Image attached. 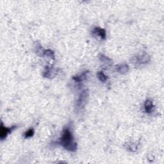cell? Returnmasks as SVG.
<instances>
[{"label":"cell","mask_w":164,"mask_h":164,"mask_svg":"<svg viewBox=\"0 0 164 164\" xmlns=\"http://www.w3.org/2000/svg\"><path fill=\"white\" fill-rule=\"evenodd\" d=\"M89 97V92L87 90H83L80 94L76 103L75 109L77 111H79L84 108L87 103V99Z\"/></svg>","instance_id":"cell-3"},{"label":"cell","mask_w":164,"mask_h":164,"mask_svg":"<svg viewBox=\"0 0 164 164\" xmlns=\"http://www.w3.org/2000/svg\"><path fill=\"white\" fill-rule=\"evenodd\" d=\"M144 110L147 113H151L154 110L153 102L150 99H147L144 103Z\"/></svg>","instance_id":"cell-8"},{"label":"cell","mask_w":164,"mask_h":164,"mask_svg":"<svg viewBox=\"0 0 164 164\" xmlns=\"http://www.w3.org/2000/svg\"><path fill=\"white\" fill-rule=\"evenodd\" d=\"M116 69L118 73L120 74H124L129 71L130 68L126 63H119L118 65H117L116 66Z\"/></svg>","instance_id":"cell-6"},{"label":"cell","mask_w":164,"mask_h":164,"mask_svg":"<svg viewBox=\"0 0 164 164\" xmlns=\"http://www.w3.org/2000/svg\"><path fill=\"white\" fill-rule=\"evenodd\" d=\"M92 34L94 37H97L101 40H105L106 37V30L100 27H94L92 30Z\"/></svg>","instance_id":"cell-5"},{"label":"cell","mask_w":164,"mask_h":164,"mask_svg":"<svg viewBox=\"0 0 164 164\" xmlns=\"http://www.w3.org/2000/svg\"><path fill=\"white\" fill-rule=\"evenodd\" d=\"M45 56L49 57V58H50L51 59H55V53L54 51H53L51 49H47V50H44L43 51V55Z\"/></svg>","instance_id":"cell-12"},{"label":"cell","mask_w":164,"mask_h":164,"mask_svg":"<svg viewBox=\"0 0 164 164\" xmlns=\"http://www.w3.org/2000/svg\"><path fill=\"white\" fill-rule=\"evenodd\" d=\"M97 77L99 79V80L103 82V83H105L106 82V81H107L108 80V76H106L103 71H99V72L97 73Z\"/></svg>","instance_id":"cell-11"},{"label":"cell","mask_w":164,"mask_h":164,"mask_svg":"<svg viewBox=\"0 0 164 164\" xmlns=\"http://www.w3.org/2000/svg\"><path fill=\"white\" fill-rule=\"evenodd\" d=\"M126 148L128 149V150H129L130 151L134 152L135 151H137V145L135 144H127Z\"/></svg>","instance_id":"cell-14"},{"label":"cell","mask_w":164,"mask_h":164,"mask_svg":"<svg viewBox=\"0 0 164 164\" xmlns=\"http://www.w3.org/2000/svg\"><path fill=\"white\" fill-rule=\"evenodd\" d=\"M57 143L67 151L75 152L77 150L78 145L74 140L73 133L71 132L69 126H66L63 128L62 136L59 140L57 141Z\"/></svg>","instance_id":"cell-1"},{"label":"cell","mask_w":164,"mask_h":164,"mask_svg":"<svg viewBox=\"0 0 164 164\" xmlns=\"http://www.w3.org/2000/svg\"><path fill=\"white\" fill-rule=\"evenodd\" d=\"M17 128L16 126H13L10 128H7L4 126L3 123L1 124V128H0V138L2 140H5L8 135L12 133V132Z\"/></svg>","instance_id":"cell-4"},{"label":"cell","mask_w":164,"mask_h":164,"mask_svg":"<svg viewBox=\"0 0 164 164\" xmlns=\"http://www.w3.org/2000/svg\"><path fill=\"white\" fill-rule=\"evenodd\" d=\"M99 60L100 61L106 64V65H108V66H111L112 64V61L110 59H109L108 56H106L104 55H101L100 56H99Z\"/></svg>","instance_id":"cell-10"},{"label":"cell","mask_w":164,"mask_h":164,"mask_svg":"<svg viewBox=\"0 0 164 164\" xmlns=\"http://www.w3.org/2000/svg\"><path fill=\"white\" fill-rule=\"evenodd\" d=\"M89 73V71H85L82 73L74 76L73 77V80L76 82V83H81L83 81L87 79V77L88 76V74Z\"/></svg>","instance_id":"cell-7"},{"label":"cell","mask_w":164,"mask_h":164,"mask_svg":"<svg viewBox=\"0 0 164 164\" xmlns=\"http://www.w3.org/2000/svg\"><path fill=\"white\" fill-rule=\"evenodd\" d=\"M150 61V56L145 51H142L134 55L132 59V63L136 65H144Z\"/></svg>","instance_id":"cell-2"},{"label":"cell","mask_w":164,"mask_h":164,"mask_svg":"<svg viewBox=\"0 0 164 164\" xmlns=\"http://www.w3.org/2000/svg\"><path fill=\"white\" fill-rule=\"evenodd\" d=\"M35 133V131L33 128H30L29 130H28L25 133H24V137L25 139H28L32 137Z\"/></svg>","instance_id":"cell-13"},{"label":"cell","mask_w":164,"mask_h":164,"mask_svg":"<svg viewBox=\"0 0 164 164\" xmlns=\"http://www.w3.org/2000/svg\"><path fill=\"white\" fill-rule=\"evenodd\" d=\"M56 74V70L53 68L51 66H46L45 70L43 72V76L46 78H53Z\"/></svg>","instance_id":"cell-9"}]
</instances>
